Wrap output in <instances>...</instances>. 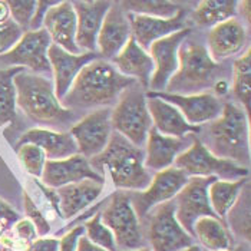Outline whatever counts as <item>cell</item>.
<instances>
[{
    "instance_id": "obj_14",
    "label": "cell",
    "mask_w": 251,
    "mask_h": 251,
    "mask_svg": "<svg viewBox=\"0 0 251 251\" xmlns=\"http://www.w3.org/2000/svg\"><path fill=\"white\" fill-rule=\"evenodd\" d=\"M191 32L193 30L190 27H185L151 45L148 53L154 62V74L150 80L148 92H165L168 82L178 71L179 46L185 39L190 38Z\"/></svg>"
},
{
    "instance_id": "obj_20",
    "label": "cell",
    "mask_w": 251,
    "mask_h": 251,
    "mask_svg": "<svg viewBox=\"0 0 251 251\" xmlns=\"http://www.w3.org/2000/svg\"><path fill=\"white\" fill-rule=\"evenodd\" d=\"M98 58L99 55L94 52H83L80 55H72L55 45H50L49 52H48V59H49L52 76H53L52 80H53L55 94L59 100H62L63 97L68 94V91L71 89L79 72L89 62Z\"/></svg>"
},
{
    "instance_id": "obj_39",
    "label": "cell",
    "mask_w": 251,
    "mask_h": 251,
    "mask_svg": "<svg viewBox=\"0 0 251 251\" xmlns=\"http://www.w3.org/2000/svg\"><path fill=\"white\" fill-rule=\"evenodd\" d=\"M22 35H23V30L12 19H9L4 23H0V56L12 50L13 46L19 42Z\"/></svg>"
},
{
    "instance_id": "obj_48",
    "label": "cell",
    "mask_w": 251,
    "mask_h": 251,
    "mask_svg": "<svg viewBox=\"0 0 251 251\" xmlns=\"http://www.w3.org/2000/svg\"><path fill=\"white\" fill-rule=\"evenodd\" d=\"M182 251H202V250H201L198 246H195V244H194V246H191L190 249H185V250H182Z\"/></svg>"
},
{
    "instance_id": "obj_25",
    "label": "cell",
    "mask_w": 251,
    "mask_h": 251,
    "mask_svg": "<svg viewBox=\"0 0 251 251\" xmlns=\"http://www.w3.org/2000/svg\"><path fill=\"white\" fill-rule=\"evenodd\" d=\"M147 106L152 121V128L159 134L175 138L198 135L201 126L190 125L174 105L147 92Z\"/></svg>"
},
{
    "instance_id": "obj_16",
    "label": "cell",
    "mask_w": 251,
    "mask_h": 251,
    "mask_svg": "<svg viewBox=\"0 0 251 251\" xmlns=\"http://www.w3.org/2000/svg\"><path fill=\"white\" fill-rule=\"evenodd\" d=\"M148 92V91H147ZM154 97L159 98L181 112L185 121L193 126H202L218 118L224 103L220 98L214 97L210 92H201L193 95H176L168 92H148Z\"/></svg>"
},
{
    "instance_id": "obj_30",
    "label": "cell",
    "mask_w": 251,
    "mask_h": 251,
    "mask_svg": "<svg viewBox=\"0 0 251 251\" xmlns=\"http://www.w3.org/2000/svg\"><path fill=\"white\" fill-rule=\"evenodd\" d=\"M232 95L240 102L241 108L250 118L251 105V50L247 48L246 53L234 60L231 69Z\"/></svg>"
},
{
    "instance_id": "obj_38",
    "label": "cell",
    "mask_w": 251,
    "mask_h": 251,
    "mask_svg": "<svg viewBox=\"0 0 251 251\" xmlns=\"http://www.w3.org/2000/svg\"><path fill=\"white\" fill-rule=\"evenodd\" d=\"M9 10H10V19L13 20L23 32L29 30L30 20L33 18V13L36 10V1L27 0V1H7Z\"/></svg>"
},
{
    "instance_id": "obj_34",
    "label": "cell",
    "mask_w": 251,
    "mask_h": 251,
    "mask_svg": "<svg viewBox=\"0 0 251 251\" xmlns=\"http://www.w3.org/2000/svg\"><path fill=\"white\" fill-rule=\"evenodd\" d=\"M122 7L131 13V15H142V16H151V18H161V19H170L184 7L176 1H167V0H139V1H121Z\"/></svg>"
},
{
    "instance_id": "obj_40",
    "label": "cell",
    "mask_w": 251,
    "mask_h": 251,
    "mask_svg": "<svg viewBox=\"0 0 251 251\" xmlns=\"http://www.w3.org/2000/svg\"><path fill=\"white\" fill-rule=\"evenodd\" d=\"M85 235V228L82 224L69 228L59 238V251H76L80 237Z\"/></svg>"
},
{
    "instance_id": "obj_2",
    "label": "cell",
    "mask_w": 251,
    "mask_h": 251,
    "mask_svg": "<svg viewBox=\"0 0 251 251\" xmlns=\"http://www.w3.org/2000/svg\"><path fill=\"white\" fill-rule=\"evenodd\" d=\"M15 88L16 106L42 128L63 132L79 121L76 112L65 108L58 99L52 77L23 71L15 76Z\"/></svg>"
},
{
    "instance_id": "obj_33",
    "label": "cell",
    "mask_w": 251,
    "mask_h": 251,
    "mask_svg": "<svg viewBox=\"0 0 251 251\" xmlns=\"http://www.w3.org/2000/svg\"><path fill=\"white\" fill-rule=\"evenodd\" d=\"M22 68H0V124L12 122L16 118V88L15 76Z\"/></svg>"
},
{
    "instance_id": "obj_50",
    "label": "cell",
    "mask_w": 251,
    "mask_h": 251,
    "mask_svg": "<svg viewBox=\"0 0 251 251\" xmlns=\"http://www.w3.org/2000/svg\"><path fill=\"white\" fill-rule=\"evenodd\" d=\"M0 251H12V250H9L7 247H4V246H3V244L0 243Z\"/></svg>"
},
{
    "instance_id": "obj_37",
    "label": "cell",
    "mask_w": 251,
    "mask_h": 251,
    "mask_svg": "<svg viewBox=\"0 0 251 251\" xmlns=\"http://www.w3.org/2000/svg\"><path fill=\"white\" fill-rule=\"evenodd\" d=\"M23 210L26 214V218L35 226L39 237L49 235L50 228H52L49 220L45 217V214L42 213V210L35 204V201L27 193H23Z\"/></svg>"
},
{
    "instance_id": "obj_41",
    "label": "cell",
    "mask_w": 251,
    "mask_h": 251,
    "mask_svg": "<svg viewBox=\"0 0 251 251\" xmlns=\"http://www.w3.org/2000/svg\"><path fill=\"white\" fill-rule=\"evenodd\" d=\"M58 1H36V10L33 13V18L30 20V25H29V30H39V29H43V22L46 18V13L48 10L55 6Z\"/></svg>"
},
{
    "instance_id": "obj_45",
    "label": "cell",
    "mask_w": 251,
    "mask_h": 251,
    "mask_svg": "<svg viewBox=\"0 0 251 251\" xmlns=\"http://www.w3.org/2000/svg\"><path fill=\"white\" fill-rule=\"evenodd\" d=\"M76 251H108L105 250V249H102V247H98L95 244H92L85 235H82L80 237V240H79V243H77V249Z\"/></svg>"
},
{
    "instance_id": "obj_11",
    "label": "cell",
    "mask_w": 251,
    "mask_h": 251,
    "mask_svg": "<svg viewBox=\"0 0 251 251\" xmlns=\"http://www.w3.org/2000/svg\"><path fill=\"white\" fill-rule=\"evenodd\" d=\"M188 175L173 165L167 170L155 173L147 190L132 193L128 191L131 204L139 220H142L156 205L173 201L179 190L188 182Z\"/></svg>"
},
{
    "instance_id": "obj_17",
    "label": "cell",
    "mask_w": 251,
    "mask_h": 251,
    "mask_svg": "<svg viewBox=\"0 0 251 251\" xmlns=\"http://www.w3.org/2000/svg\"><path fill=\"white\" fill-rule=\"evenodd\" d=\"M40 179L43 185L53 190L85 179L105 181V178L92 168L89 159L80 154H75L63 159L46 161Z\"/></svg>"
},
{
    "instance_id": "obj_9",
    "label": "cell",
    "mask_w": 251,
    "mask_h": 251,
    "mask_svg": "<svg viewBox=\"0 0 251 251\" xmlns=\"http://www.w3.org/2000/svg\"><path fill=\"white\" fill-rule=\"evenodd\" d=\"M175 168L184 171L188 176H213L217 179H241L249 176V168L241 167L228 159H221L213 155L202 142L194 135L191 145L176 156Z\"/></svg>"
},
{
    "instance_id": "obj_35",
    "label": "cell",
    "mask_w": 251,
    "mask_h": 251,
    "mask_svg": "<svg viewBox=\"0 0 251 251\" xmlns=\"http://www.w3.org/2000/svg\"><path fill=\"white\" fill-rule=\"evenodd\" d=\"M82 226L85 228V237L92 244L108 251H116L114 234L103 224V221L100 218V211L95 214L94 217L88 218L86 221H83Z\"/></svg>"
},
{
    "instance_id": "obj_13",
    "label": "cell",
    "mask_w": 251,
    "mask_h": 251,
    "mask_svg": "<svg viewBox=\"0 0 251 251\" xmlns=\"http://www.w3.org/2000/svg\"><path fill=\"white\" fill-rule=\"evenodd\" d=\"M214 179L217 178L190 176L188 182L179 190V193L173 200L175 205V217L181 227L191 237L193 227L197 220L202 217H217L208 200V187Z\"/></svg>"
},
{
    "instance_id": "obj_42",
    "label": "cell",
    "mask_w": 251,
    "mask_h": 251,
    "mask_svg": "<svg viewBox=\"0 0 251 251\" xmlns=\"http://www.w3.org/2000/svg\"><path fill=\"white\" fill-rule=\"evenodd\" d=\"M26 251H59V240L50 235L38 237Z\"/></svg>"
},
{
    "instance_id": "obj_23",
    "label": "cell",
    "mask_w": 251,
    "mask_h": 251,
    "mask_svg": "<svg viewBox=\"0 0 251 251\" xmlns=\"http://www.w3.org/2000/svg\"><path fill=\"white\" fill-rule=\"evenodd\" d=\"M105 190V181L85 179L56 188L59 215L63 220H75L88 210Z\"/></svg>"
},
{
    "instance_id": "obj_15",
    "label": "cell",
    "mask_w": 251,
    "mask_h": 251,
    "mask_svg": "<svg viewBox=\"0 0 251 251\" xmlns=\"http://www.w3.org/2000/svg\"><path fill=\"white\" fill-rule=\"evenodd\" d=\"M129 13L122 7L121 1H112L97 39V53L100 59L112 60L131 39Z\"/></svg>"
},
{
    "instance_id": "obj_32",
    "label": "cell",
    "mask_w": 251,
    "mask_h": 251,
    "mask_svg": "<svg viewBox=\"0 0 251 251\" xmlns=\"http://www.w3.org/2000/svg\"><path fill=\"white\" fill-rule=\"evenodd\" d=\"M228 230L234 235L246 240L247 243L251 240V195L250 182L247 181L238 195L235 204L227 214Z\"/></svg>"
},
{
    "instance_id": "obj_21",
    "label": "cell",
    "mask_w": 251,
    "mask_h": 251,
    "mask_svg": "<svg viewBox=\"0 0 251 251\" xmlns=\"http://www.w3.org/2000/svg\"><path fill=\"white\" fill-rule=\"evenodd\" d=\"M194 135L175 138L159 134L155 128H151L145 141V158L144 165L148 171L158 173L173 167L176 156L182 154L193 142Z\"/></svg>"
},
{
    "instance_id": "obj_3",
    "label": "cell",
    "mask_w": 251,
    "mask_h": 251,
    "mask_svg": "<svg viewBox=\"0 0 251 251\" xmlns=\"http://www.w3.org/2000/svg\"><path fill=\"white\" fill-rule=\"evenodd\" d=\"M197 138L217 158L241 167L250 162V118L235 103L226 102L220 116L202 125Z\"/></svg>"
},
{
    "instance_id": "obj_49",
    "label": "cell",
    "mask_w": 251,
    "mask_h": 251,
    "mask_svg": "<svg viewBox=\"0 0 251 251\" xmlns=\"http://www.w3.org/2000/svg\"><path fill=\"white\" fill-rule=\"evenodd\" d=\"M227 251H247L243 246H240V247H232L231 250H227Z\"/></svg>"
},
{
    "instance_id": "obj_18",
    "label": "cell",
    "mask_w": 251,
    "mask_h": 251,
    "mask_svg": "<svg viewBox=\"0 0 251 251\" xmlns=\"http://www.w3.org/2000/svg\"><path fill=\"white\" fill-rule=\"evenodd\" d=\"M43 29L52 45L72 55L83 53L76 45V15L72 1H58L52 6L46 13Z\"/></svg>"
},
{
    "instance_id": "obj_46",
    "label": "cell",
    "mask_w": 251,
    "mask_h": 251,
    "mask_svg": "<svg viewBox=\"0 0 251 251\" xmlns=\"http://www.w3.org/2000/svg\"><path fill=\"white\" fill-rule=\"evenodd\" d=\"M251 3L249 0H246V1H238V4H237V12H240V15L243 16V19L246 20L247 23H250L251 20Z\"/></svg>"
},
{
    "instance_id": "obj_22",
    "label": "cell",
    "mask_w": 251,
    "mask_h": 251,
    "mask_svg": "<svg viewBox=\"0 0 251 251\" xmlns=\"http://www.w3.org/2000/svg\"><path fill=\"white\" fill-rule=\"evenodd\" d=\"M112 1H72L76 15V45L82 52L97 53V39Z\"/></svg>"
},
{
    "instance_id": "obj_36",
    "label": "cell",
    "mask_w": 251,
    "mask_h": 251,
    "mask_svg": "<svg viewBox=\"0 0 251 251\" xmlns=\"http://www.w3.org/2000/svg\"><path fill=\"white\" fill-rule=\"evenodd\" d=\"M16 152L22 167L29 175L40 178L43 174L45 165H46V155L45 152L33 144H22L16 147Z\"/></svg>"
},
{
    "instance_id": "obj_5",
    "label": "cell",
    "mask_w": 251,
    "mask_h": 251,
    "mask_svg": "<svg viewBox=\"0 0 251 251\" xmlns=\"http://www.w3.org/2000/svg\"><path fill=\"white\" fill-rule=\"evenodd\" d=\"M221 63L214 62L205 45L187 38L178 50V71L168 82L165 92L193 95L213 86L218 79Z\"/></svg>"
},
{
    "instance_id": "obj_8",
    "label": "cell",
    "mask_w": 251,
    "mask_h": 251,
    "mask_svg": "<svg viewBox=\"0 0 251 251\" xmlns=\"http://www.w3.org/2000/svg\"><path fill=\"white\" fill-rule=\"evenodd\" d=\"M141 221L145 243L151 251H182L194 246V238L175 217L174 201L156 205Z\"/></svg>"
},
{
    "instance_id": "obj_10",
    "label": "cell",
    "mask_w": 251,
    "mask_h": 251,
    "mask_svg": "<svg viewBox=\"0 0 251 251\" xmlns=\"http://www.w3.org/2000/svg\"><path fill=\"white\" fill-rule=\"evenodd\" d=\"M52 42L45 29L23 32L19 42L6 55L0 56L4 68H22L27 72L49 76L52 75L48 52Z\"/></svg>"
},
{
    "instance_id": "obj_43",
    "label": "cell",
    "mask_w": 251,
    "mask_h": 251,
    "mask_svg": "<svg viewBox=\"0 0 251 251\" xmlns=\"http://www.w3.org/2000/svg\"><path fill=\"white\" fill-rule=\"evenodd\" d=\"M20 218V215L18 214L16 210H13V207L6 202L4 200L0 198V221H7L9 224H15Z\"/></svg>"
},
{
    "instance_id": "obj_29",
    "label": "cell",
    "mask_w": 251,
    "mask_h": 251,
    "mask_svg": "<svg viewBox=\"0 0 251 251\" xmlns=\"http://www.w3.org/2000/svg\"><path fill=\"white\" fill-rule=\"evenodd\" d=\"M249 179L241 178V179H214L208 187V200L210 205L213 208L214 214L220 218L224 220L227 217L228 211L235 204L238 195L241 193L243 187L246 185Z\"/></svg>"
},
{
    "instance_id": "obj_19",
    "label": "cell",
    "mask_w": 251,
    "mask_h": 251,
    "mask_svg": "<svg viewBox=\"0 0 251 251\" xmlns=\"http://www.w3.org/2000/svg\"><path fill=\"white\" fill-rule=\"evenodd\" d=\"M249 33L244 25L235 18L215 25L207 35V52L214 62L221 63L223 60L235 56L247 48Z\"/></svg>"
},
{
    "instance_id": "obj_6",
    "label": "cell",
    "mask_w": 251,
    "mask_h": 251,
    "mask_svg": "<svg viewBox=\"0 0 251 251\" xmlns=\"http://www.w3.org/2000/svg\"><path fill=\"white\" fill-rule=\"evenodd\" d=\"M112 131L142 148L145 145L152 121L147 106V89L138 82L122 92L111 109Z\"/></svg>"
},
{
    "instance_id": "obj_24",
    "label": "cell",
    "mask_w": 251,
    "mask_h": 251,
    "mask_svg": "<svg viewBox=\"0 0 251 251\" xmlns=\"http://www.w3.org/2000/svg\"><path fill=\"white\" fill-rule=\"evenodd\" d=\"M129 22H131L132 39L135 40L138 46H141L144 50L148 52L151 45L156 40L167 38L175 32L185 29V9L178 12L174 18L170 19L129 13Z\"/></svg>"
},
{
    "instance_id": "obj_1",
    "label": "cell",
    "mask_w": 251,
    "mask_h": 251,
    "mask_svg": "<svg viewBox=\"0 0 251 251\" xmlns=\"http://www.w3.org/2000/svg\"><path fill=\"white\" fill-rule=\"evenodd\" d=\"M135 80L121 75L108 60L98 58L89 62L74 80L71 89L60 100L74 112L111 108L125 89Z\"/></svg>"
},
{
    "instance_id": "obj_27",
    "label": "cell",
    "mask_w": 251,
    "mask_h": 251,
    "mask_svg": "<svg viewBox=\"0 0 251 251\" xmlns=\"http://www.w3.org/2000/svg\"><path fill=\"white\" fill-rule=\"evenodd\" d=\"M22 144H33L39 147L48 158V161L63 159L77 154V147L69 132H60L46 128H32L26 131L16 142V147Z\"/></svg>"
},
{
    "instance_id": "obj_4",
    "label": "cell",
    "mask_w": 251,
    "mask_h": 251,
    "mask_svg": "<svg viewBox=\"0 0 251 251\" xmlns=\"http://www.w3.org/2000/svg\"><path fill=\"white\" fill-rule=\"evenodd\" d=\"M145 152L128 139L112 132L109 144L89 162L98 174L109 175L114 187L121 191H144L150 185L152 174L144 165Z\"/></svg>"
},
{
    "instance_id": "obj_26",
    "label": "cell",
    "mask_w": 251,
    "mask_h": 251,
    "mask_svg": "<svg viewBox=\"0 0 251 251\" xmlns=\"http://www.w3.org/2000/svg\"><path fill=\"white\" fill-rule=\"evenodd\" d=\"M111 63L121 75L134 79L144 89H148L150 80L154 74V62L147 50L136 45L132 36Z\"/></svg>"
},
{
    "instance_id": "obj_12",
    "label": "cell",
    "mask_w": 251,
    "mask_h": 251,
    "mask_svg": "<svg viewBox=\"0 0 251 251\" xmlns=\"http://www.w3.org/2000/svg\"><path fill=\"white\" fill-rule=\"evenodd\" d=\"M111 108H102L88 112L72 125L69 134L77 147V154L91 159L99 155L109 144L112 136Z\"/></svg>"
},
{
    "instance_id": "obj_44",
    "label": "cell",
    "mask_w": 251,
    "mask_h": 251,
    "mask_svg": "<svg viewBox=\"0 0 251 251\" xmlns=\"http://www.w3.org/2000/svg\"><path fill=\"white\" fill-rule=\"evenodd\" d=\"M213 91L214 97H224L230 92L231 86H230V82L227 80V77H218L215 82L213 83Z\"/></svg>"
},
{
    "instance_id": "obj_31",
    "label": "cell",
    "mask_w": 251,
    "mask_h": 251,
    "mask_svg": "<svg viewBox=\"0 0 251 251\" xmlns=\"http://www.w3.org/2000/svg\"><path fill=\"white\" fill-rule=\"evenodd\" d=\"M237 4L238 1L235 0L200 1L193 12L194 23L201 27H214L215 25L232 19L237 13Z\"/></svg>"
},
{
    "instance_id": "obj_28",
    "label": "cell",
    "mask_w": 251,
    "mask_h": 251,
    "mask_svg": "<svg viewBox=\"0 0 251 251\" xmlns=\"http://www.w3.org/2000/svg\"><path fill=\"white\" fill-rule=\"evenodd\" d=\"M193 238L205 251H227L234 247V238L226 223L217 217H202L195 221Z\"/></svg>"
},
{
    "instance_id": "obj_51",
    "label": "cell",
    "mask_w": 251,
    "mask_h": 251,
    "mask_svg": "<svg viewBox=\"0 0 251 251\" xmlns=\"http://www.w3.org/2000/svg\"><path fill=\"white\" fill-rule=\"evenodd\" d=\"M134 251H151L148 247H144V249H139V250H134Z\"/></svg>"
},
{
    "instance_id": "obj_47",
    "label": "cell",
    "mask_w": 251,
    "mask_h": 251,
    "mask_svg": "<svg viewBox=\"0 0 251 251\" xmlns=\"http://www.w3.org/2000/svg\"><path fill=\"white\" fill-rule=\"evenodd\" d=\"M10 19V10L7 6V1L0 0V23H4Z\"/></svg>"
},
{
    "instance_id": "obj_7",
    "label": "cell",
    "mask_w": 251,
    "mask_h": 251,
    "mask_svg": "<svg viewBox=\"0 0 251 251\" xmlns=\"http://www.w3.org/2000/svg\"><path fill=\"white\" fill-rule=\"evenodd\" d=\"M100 218L114 234L116 250L134 251L147 247L142 232V221L131 204L128 191L116 190L111 194L103 201Z\"/></svg>"
}]
</instances>
